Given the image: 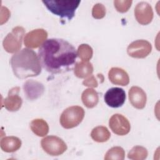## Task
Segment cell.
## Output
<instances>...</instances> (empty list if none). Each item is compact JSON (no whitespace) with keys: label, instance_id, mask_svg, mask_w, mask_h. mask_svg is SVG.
<instances>
[{"label":"cell","instance_id":"cell-10","mask_svg":"<svg viewBox=\"0 0 160 160\" xmlns=\"http://www.w3.org/2000/svg\"><path fill=\"white\" fill-rule=\"evenodd\" d=\"M48 38V32L44 29H36L28 32L24 38V45L29 48H37L41 46Z\"/></svg>","mask_w":160,"mask_h":160},{"label":"cell","instance_id":"cell-1","mask_svg":"<svg viewBox=\"0 0 160 160\" xmlns=\"http://www.w3.org/2000/svg\"><path fill=\"white\" fill-rule=\"evenodd\" d=\"M75 48L59 38L46 40L38 50L42 67L52 74L64 73L71 70L77 58Z\"/></svg>","mask_w":160,"mask_h":160},{"label":"cell","instance_id":"cell-24","mask_svg":"<svg viewBox=\"0 0 160 160\" xmlns=\"http://www.w3.org/2000/svg\"><path fill=\"white\" fill-rule=\"evenodd\" d=\"M132 1L131 0L114 1V6L117 11L124 13L127 12L131 8Z\"/></svg>","mask_w":160,"mask_h":160},{"label":"cell","instance_id":"cell-25","mask_svg":"<svg viewBox=\"0 0 160 160\" xmlns=\"http://www.w3.org/2000/svg\"><path fill=\"white\" fill-rule=\"evenodd\" d=\"M106 15L105 6L101 3H97L94 5L92 9V16L94 18L100 19Z\"/></svg>","mask_w":160,"mask_h":160},{"label":"cell","instance_id":"cell-9","mask_svg":"<svg viewBox=\"0 0 160 160\" xmlns=\"http://www.w3.org/2000/svg\"><path fill=\"white\" fill-rule=\"evenodd\" d=\"M104 101L108 106L113 108H118L123 105L126 100V92L120 88L109 89L104 94Z\"/></svg>","mask_w":160,"mask_h":160},{"label":"cell","instance_id":"cell-3","mask_svg":"<svg viewBox=\"0 0 160 160\" xmlns=\"http://www.w3.org/2000/svg\"><path fill=\"white\" fill-rule=\"evenodd\" d=\"M42 2L54 14L61 18L71 20L74 16L75 11L81 1L76 0H45Z\"/></svg>","mask_w":160,"mask_h":160},{"label":"cell","instance_id":"cell-2","mask_svg":"<svg viewBox=\"0 0 160 160\" xmlns=\"http://www.w3.org/2000/svg\"><path fill=\"white\" fill-rule=\"evenodd\" d=\"M14 74L19 79L38 76L41 72V62L36 53L29 48L16 52L10 59Z\"/></svg>","mask_w":160,"mask_h":160},{"label":"cell","instance_id":"cell-7","mask_svg":"<svg viewBox=\"0 0 160 160\" xmlns=\"http://www.w3.org/2000/svg\"><path fill=\"white\" fill-rule=\"evenodd\" d=\"M152 46L149 42L144 39L134 41L127 48L128 55L134 58L142 59L147 57L151 52Z\"/></svg>","mask_w":160,"mask_h":160},{"label":"cell","instance_id":"cell-18","mask_svg":"<svg viewBox=\"0 0 160 160\" xmlns=\"http://www.w3.org/2000/svg\"><path fill=\"white\" fill-rule=\"evenodd\" d=\"M93 72L92 64L88 61L77 62L74 66V73L79 78H85L92 74Z\"/></svg>","mask_w":160,"mask_h":160},{"label":"cell","instance_id":"cell-14","mask_svg":"<svg viewBox=\"0 0 160 160\" xmlns=\"http://www.w3.org/2000/svg\"><path fill=\"white\" fill-rule=\"evenodd\" d=\"M19 87L12 88L9 90L8 96L4 99V106L8 111L15 112L21 108L22 100L19 96Z\"/></svg>","mask_w":160,"mask_h":160},{"label":"cell","instance_id":"cell-5","mask_svg":"<svg viewBox=\"0 0 160 160\" xmlns=\"http://www.w3.org/2000/svg\"><path fill=\"white\" fill-rule=\"evenodd\" d=\"M24 34L25 29L22 26L14 28L3 40L2 46L5 51L9 53L18 52L22 46Z\"/></svg>","mask_w":160,"mask_h":160},{"label":"cell","instance_id":"cell-12","mask_svg":"<svg viewBox=\"0 0 160 160\" xmlns=\"http://www.w3.org/2000/svg\"><path fill=\"white\" fill-rule=\"evenodd\" d=\"M23 89L28 99L33 101L41 97L44 92L43 84L32 79L28 80L23 84Z\"/></svg>","mask_w":160,"mask_h":160},{"label":"cell","instance_id":"cell-21","mask_svg":"<svg viewBox=\"0 0 160 160\" xmlns=\"http://www.w3.org/2000/svg\"><path fill=\"white\" fill-rule=\"evenodd\" d=\"M147 149L141 146H134L128 152V158L133 160H143L148 156Z\"/></svg>","mask_w":160,"mask_h":160},{"label":"cell","instance_id":"cell-16","mask_svg":"<svg viewBox=\"0 0 160 160\" xmlns=\"http://www.w3.org/2000/svg\"><path fill=\"white\" fill-rule=\"evenodd\" d=\"M0 146L3 151L12 152L21 148V141L19 138L15 136H7L1 139Z\"/></svg>","mask_w":160,"mask_h":160},{"label":"cell","instance_id":"cell-6","mask_svg":"<svg viewBox=\"0 0 160 160\" xmlns=\"http://www.w3.org/2000/svg\"><path fill=\"white\" fill-rule=\"evenodd\" d=\"M43 150L51 156H59L67 150V145L60 138L56 136H48L41 142Z\"/></svg>","mask_w":160,"mask_h":160},{"label":"cell","instance_id":"cell-8","mask_svg":"<svg viewBox=\"0 0 160 160\" xmlns=\"http://www.w3.org/2000/svg\"><path fill=\"white\" fill-rule=\"evenodd\" d=\"M109 126L112 131L119 136L126 135L131 129V125L128 119L120 114H115L110 118Z\"/></svg>","mask_w":160,"mask_h":160},{"label":"cell","instance_id":"cell-15","mask_svg":"<svg viewBox=\"0 0 160 160\" xmlns=\"http://www.w3.org/2000/svg\"><path fill=\"white\" fill-rule=\"evenodd\" d=\"M108 78L114 84L127 86L129 82V78L127 72L120 68H112L108 72Z\"/></svg>","mask_w":160,"mask_h":160},{"label":"cell","instance_id":"cell-19","mask_svg":"<svg viewBox=\"0 0 160 160\" xmlns=\"http://www.w3.org/2000/svg\"><path fill=\"white\" fill-rule=\"evenodd\" d=\"M31 131L38 136L43 137L49 132L48 124L42 119H33L30 123Z\"/></svg>","mask_w":160,"mask_h":160},{"label":"cell","instance_id":"cell-22","mask_svg":"<svg viewBox=\"0 0 160 160\" xmlns=\"http://www.w3.org/2000/svg\"><path fill=\"white\" fill-rule=\"evenodd\" d=\"M125 157V151L120 146H115L109 149L104 156L105 160L118 159L123 160Z\"/></svg>","mask_w":160,"mask_h":160},{"label":"cell","instance_id":"cell-20","mask_svg":"<svg viewBox=\"0 0 160 160\" xmlns=\"http://www.w3.org/2000/svg\"><path fill=\"white\" fill-rule=\"evenodd\" d=\"M91 137L96 142H104L109 140L111 137V133L106 127L99 126L92 130Z\"/></svg>","mask_w":160,"mask_h":160},{"label":"cell","instance_id":"cell-13","mask_svg":"<svg viewBox=\"0 0 160 160\" xmlns=\"http://www.w3.org/2000/svg\"><path fill=\"white\" fill-rule=\"evenodd\" d=\"M131 105L138 109H143L146 104L147 96L144 90L138 86L131 87L128 92Z\"/></svg>","mask_w":160,"mask_h":160},{"label":"cell","instance_id":"cell-17","mask_svg":"<svg viewBox=\"0 0 160 160\" xmlns=\"http://www.w3.org/2000/svg\"><path fill=\"white\" fill-rule=\"evenodd\" d=\"M81 100L86 107L88 108H92L98 103V94L94 89L90 88H88L82 92Z\"/></svg>","mask_w":160,"mask_h":160},{"label":"cell","instance_id":"cell-26","mask_svg":"<svg viewBox=\"0 0 160 160\" xmlns=\"http://www.w3.org/2000/svg\"><path fill=\"white\" fill-rule=\"evenodd\" d=\"M82 84L89 88H96L98 86V82L95 77L93 75H91L82 81Z\"/></svg>","mask_w":160,"mask_h":160},{"label":"cell","instance_id":"cell-11","mask_svg":"<svg viewBox=\"0 0 160 160\" xmlns=\"http://www.w3.org/2000/svg\"><path fill=\"white\" fill-rule=\"evenodd\" d=\"M134 16L137 21L141 25H147L151 22L154 13L151 6L146 2H140L134 8Z\"/></svg>","mask_w":160,"mask_h":160},{"label":"cell","instance_id":"cell-23","mask_svg":"<svg viewBox=\"0 0 160 160\" xmlns=\"http://www.w3.org/2000/svg\"><path fill=\"white\" fill-rule=\"evenodd\" d=\"M77 54L82 61H88L92 57L93 50L89 44H82L78 47Z\"/></svg>","mask_w":160,"mask_h":160},{"label":"cell","instance_id":"cell-4","mask_svg":"<svg viewBox=\"0 0 160 160\" xmlns=\"http://www.w3.org/2000/svg\"><path fill=\"white\" fill-rule=\"evenodd\" d=\"M85 114L84 109L79 106H72L66 108L60 117L61 125L65 129H71L78 126Z\"/></svg>","mask_w":160,"mask_h":160}]
</instances>
